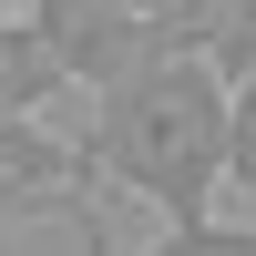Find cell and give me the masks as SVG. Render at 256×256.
<instances>
[{"instance_id": "1", "label": "cell", "mask_w": 256, "mask_h": 256, "mask_svg": "<svg viewBox=\"0 0 256 256\" xmlns=\"http://www.w3.org/2000/svg\"><path fill=\"white\" fill-rule=\"evenodd\" d=\"M226 134H236V82L184 41V52H154L144 72H123L92 113V154L102 174L134 205H154L164 236H195L226 195Z\"/></svg>"}, {"instance_id": "2", "label": "cell", "mask_w": 256, "mask_h": 256, "mask_svg": "<svg viewBox=\"0 0 256 256\" xmlns=\"http://www.w3.org/2000/svg\"><path fill=\"white\" fill-rule=\"evenodd\" d=\"M102 154L72 134H52L41 113H0V246L10 236H72V246H113L92 205Z\"/></svg>"}, {"instance_id": "3", "label": "cell", "mask_w": 256, "mask_h": 256, "mask_svg": "<svg viewBox=\"0 0 256 256\" xmlns=\"http://www.w3.org/2000/svg\"><path fill=\"white\" fill-rule=\"evenodd\" d=\"M41 20V41L62 52V72L82 92H113L123 72H144L154 52H184V20L164 10H134V0H20Z\"/></svg>"}, {"instance_id": "4", "label": "cell", "mask_w": 256, "mask_h": 256, "mask_svg": "<svg viewBox=\"0 0 256 256\" xmlns=\"http://www.w3.org/2000/svg\"><path fill=\"white\" fill-rule=\"evenodd\" d=\"M52 92H72L62 52L41 41V20H31V10H0V113H41Z\"/></svg>"}, {"instance_id": "5", "label": "cell", "mask_w": 256, "mask_h": 256, "mask_svg": "<svg viewBox=\"0 0 256 256\" xmlns=\"http://www.w3.org/2000/svg\"><path fill=\"white\" fill-rule=\"evenodd\" d=\"M205 62H216L226 82H246L256 72V0H205V41H195Z\"/></svg>"}, {"instance_id": "6", "label": "cell", "mask_w": 256, "mask_h": 256, "mask_svg": "<svg viewBox=\"0 0 256 256\" xmlns=\"http://www.w3.org/2000/svg\"><path fill=\"white\" fill-rule=\"evenodd\" d=\"M226 195L256 205V72L236 82V134H226Z\"/></svg>"}, {"instance_id": "7", "label": "cell", "mask_w": 256, "mask_h": 256, "mask_svg": "<svg viewBox=\"0 0 256 256\" xmlns=\"http://www.w3.org/2000/svg\"><path fill=\"white\" fill-rule=\"evenodd\" d=\"M134 10H164V20H184V41H205V0H134Z\"/></svg>"}, {"instance_id": "8", "label": "cell", "mask_w": 256, "mask_h": 256, "mask_svg": "<svg viewBox=\"0 0 256 256\" xmlns=\"http://www.w3.org/2000/svg\"><path fill=\"white\" fill-rule=\"evenodd\" d=\"M0 10H20V0H0Z\"/></svg>"}]
</instances>
